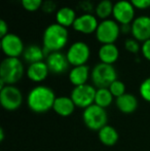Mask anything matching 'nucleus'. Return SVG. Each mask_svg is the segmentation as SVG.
<instances>
[{
	"mask_svg": "<svg viewBox=\"0 0 150 151\" xmlns=\"http://www.w3.org/2000/svg\"><path fill=\"white\" fill-rule=\"evenodd\" d=\"M55 91L46 86H34L27 95V106L31 111L35 113H45L52 110L56 101Z\"/></svg>",
	"mask_w": 150,
	"mask_h": 151,
	"instance_id": "f257e3e1",
	"label": "nucleus"
},
{
	"mask_svg": "<svg viewBox=\"0 0 150 151\" xmlns=\"http://www.w3.org/2000/svg\"><path fill=\"white\" fill-rule=\"evenodd\" d=\"M69 40V32L67 28L52 23L48 25L42 34V47L46 56L50 52H61L67 45Z\"/></svg>",
	"mask_w": 150,
	"mask_h": 151,
	"instance_id": "f03ea898",
	"label": "nucleus"
},
{
	"mask_svg": "<svg viewBox=\"0 0 150 151\" xmlns=\"http://www.w3.org/2000/svg\"><path fill=\"white\" fill-rule=\"evenodd\" d=\"M24 74V64L20 58H5L0 64V81L6 86H14Z\"/></svg>",
	"mask_w": 150,
	"mask_h": 151,
	"instance_id": "7ed1b4c3",
	"label": "nucleus"
},
{
	"mask_svg": "<svg viewBox=\"0 0 150 151\" xmlns=\"http://www.w3.org/2000/svg\"><path fill=\"white\" fill-rule=\"evenodd\" d=\"M90 79L97 88H109L113 81L117 79V72L113 65L98 63L94 66L90 72Z\"/></svg>",
	"mask_w": 150,
	"mask_h": 151,
	"instance_id": "20e7f679",
	"label": "nucleus"
},
{
	"mask_svg": "<svg viewBox=\"0 0 150 151\" xmlns=\"http://www.w3.org/2000/svg\"><path fill=\"white\" fill-rule=\"evenodd\" d=\"M82 120L88 129L99 132L102 127L108 124V114L106 109L93 104L83 110Z\"/></svg>",
	"mask_w": 150,
	"mask_h": 151,
	"instance_id": "39448f33",
	"label": "nucleus"
},
{
	"mask_svg": "<svg viewBox=\"0 0 150 151\" xmlns=\"http://www.w3.org/2000/svg\"><path fill=\"white\" fill-rule=\"evenodd\" d=\"M120 33V25L112 19H107L99 23L95 36L97 41L101 44H110L115 43Z\"/></svg>",
	"mask_w": 150,
	"mask_h": 151,
	"instance_id": "423d86ee",
	"label": "nucleus"
},
{
	"mask_svg": "<svg viewBox=\"0 0 150 151\" xmlns=\"http://www.w3.org/2000/svg\"><path fill=\"white\" fill-rule=\"evenodd\" d=\"M23 93L16 86H5L0 90V104L6 111H16L23 104Z\"/></svg>",
	"mask_w": 150,
	"mask_h": 151,
	"instance_id": "0eeeda50",
	"label": "nucleus"
},
{
	"mask_svg": "<svg viewBox=\"0 0 150 151\" xmlns=\"http://www.w3.org/2000/svg\"><path fill=\"white\" fill-rule=\"evenodd\" d=\"M97 88L90 84H82L79 86H74L71 91L70 98L76 107L85 109L90 105L95 104V97H96Z\"/></svg>",
	"mask_w": 150,
	"mask_h": 151,
	"instance_id": "6e6552de",
	"label": "nucleus"
},
{
	"mask_svg": "<svg viewBox=\"0 0 150 151\" xmlns=\"http://www.w3.org/2000/svg\"><path fill=\"white\" fill-rule=\"evenodd\" d=\"M66 57L72 67L86 65L90 58V48L84 41H75L68 47Z\"/></svg>",
	"mask_w": 150,
	"mask_h": 151,
	"instance_id": "1a4fd4ad",
	"label": "nucleus"
},
{
	"mask_svg": "<svg viewBox=\"0 0 150 151\" xmlns=\"http://www.w3.org/2000/svg\"><path fill=\"white\" fill-rule=\"evenodd\" d=\"M112 17L119 25H131L136 19V8L130 0H118L113 5Z\"/></svg>",
	"mask_w": 150,
	"mask_h": 151,
	"instance_id": "9d476101",
	"label": "nucleus"
},
{
	"mask_svg": "<svg viewBox=\"0 0 150 151\" xmlns=\"http://www.w3.org/2000/svg\"><path fill=\"white\" fill-rule=\"evenodd\" d=\"M1 50L5 58H20L24 54L25 45L20 36L8 33L4 37H1Z\"/></svg>",
	"mask_w": 150,
	"mask_h": 151,
	"instance_id": "9b49d317",
	"label": "nucleus"
},
{
	"mask_svg": "<svg viewBox=\"0 0 150 151\" xmlns=\"http://www.w3.org/2000/svg\"><path fill=\"white\" fill-rule=\"evenodd\" d=\"M99 23L100 22L95 14H90V12H84V14L77 16L72 28L80 34L90 35V34L96 33Z\"/></svg>",
	"mask_w": 150,
	"mask_h": 151,
	"instance_id": "f8f14e48",
	"label": "nucleus"
},
{
	"mask_svg": "<svg viewBox=\"0 0 150 151\" xmlns=\"http://www.w3.org/2000/svg\"><path fill=\"white\" fill-rule=\"evenodd\" d=\"M132 26V37L138 40L139 42H144L150 39V17L149 16H139L136 17Z\"/></svg>",
	"mask_w": 150,
	"mask_h": 151,
	"instance_id": "ddd939ff",
	"label": "nucleus"
},
{
	"mask_svg": "<svg viewBox=\"0 0 150 151\" xmlns=\"http://www.w3.org/2000/svg\"><path fill=\"white\" fill-rule=\"evenodd\" d=\"M45 63L50 73L56 74V75L65 73L70 66L67 60L66 54H63L62 52H50L45 58Z\"/></svg>",
	"mask_w": 150,
	"mask_h": 151,
	"instance_id": "4468645a",
	"label": "nucleus"
},
{
	"mask_svg": "<svg viewBox=\"0 0 150 151\" xmlns=\"http://www.w3.org/2000/svg\"><path fill=\"white\" fill-rule=\"evenodd\" d=\"M50 73V69L44 61L30 64L26 70L27 77L35 83H40V82L44 81Z\"/></svg>",
	"mask_w": 150,
	"mask_h": 151,
	"instance_id": "2eb2a0df",
	"label": "nucleus"
},
{
	"mask_svg": "<svg viewBox=\"0 0 150 151\" xmlns=\"http://www.w3.org/2000/svg\"><path fill=\"white\" fill-rule=\"evenodd\" d=\"M90 70L88 65L75 66L69 71L68 78L73 86H79L88 83V78L90 77Z\"/></svg>",
	"mask_w": 150,
	"mask_h": 151,
	"instance_id": "dca6fc26",
	"label": "nucleus"
},
{
	"mask_svg": "<svg viewBox=\"0 0 150 151\" xmlns=\"http://www.w3.org/2000/svg\"><path fill=\"white\" fill-rule=\"evenodd\" d=\"M75 108V104L73 103L72 99L70 97L61 96V97L56 98L52 110L55 111V113L62 116V117H68L74 112Z\"/></svg>",
	"mask_w": 150,
	"mask_h": 151,
	"instance_id": "f3484780",
	"label": "nucleus"
},
{
	"mask_svg": "<svg viewBox=\"0 0 150 151\" xmlns=\"http://www.w3.org/2000/svg\"><path fill=\"white\" fill-rule=\"evenodd\" d=\"M98 57L101 63L113 65L119 58V50L115 43L101 44L98 50Z\"/></svg>",
	"mask_w": 150,
	"mask_h": 151,
	"instance_id": "a211bd4d",
	"label": "nucleus"
},
{
	"mask_svg": "<svg viewBox=\"0 0 150 151\" xmlns=\"http://www.w3.org/2000/svg\"><path fill=\"white\" fill-rule=\"evenodd\" d=\"M77 14L74 8L70 7V6H63L57 9L56 14H55V19H56V23L59 25L68 28V27H72L74 24Z\"/></svg>",
	"mask_w": 150,
	"mask_h": 151,
	"instance_id": "6ab92c4d",
	"label": "nucleus"
},
{
	"mask_svg": "<svg viewBox=\"0 0 150 151\" xmlns=\"http://www.w3.org/2000/svg\"><path fill=\"white\" fill-rule=\"evenodd\" d=\"M115 104L117 109L121 113L131 114L135 112L138 108V99L132 93H126L121 97L115 100Z\"/></svg>",
	"mask_w": 150,
	"mask_h": 151,
	"instance_id": "aec40b11",
	"label": "nucleus"
},
{
	"mask_svg": "<svg viewBox=\"0 0 150 151\" xmlns=\"http://www.w3.org/2000/svg\"><path fill=\"white\" fill-rule=\"evenodd\" d=\"M22 57L25 62H27L30 65V64L43 61V59L46 58V54L44 52V48L41 47L40 45L30 44V45L25 47L24 54H23Z\"/></svg>",
	"mask_w": 150,
	"mask_h": 151,
	"instance_id": "412c9836",
	"label": "nucleus"
},
{
	"mask_svg": "<svg viewBox=\"0 0 150 151\" xmlns=\"http://www.w3.org/2000/svg\"><path fill=\"white\" fill-rule=\"evenodd\" d=\"M98 137L103 145L113 146L117 143L119 135H118V132L115 129V127L107 124L98 132Z\"/></svg>",
	"mask_w": 150,
	"mask_h": 151,
	"instance_id": "4be33fe9",
	"label": "nucleus"
},
{
	"mask_svg": "<svg viewBox=\"0 0 150 151\" xmlns=\"http://www.w3.org/2000/svg\"><path fill=\"white\" fill-rule=\"evenodd\" d=\"M113 5L114 3L110 0H100L95 6V16L101 21L107 20L113 14Z\"/></svg>",
	"mask_w": 150,
	"mask_h": 151,
	"instance_id": "5701e85b",
	"label": "nucleus"
},
{
	"mask_svg": "<svg viewBox=\"0 0 150 151\" xmlns=\"http://www.w3.org/2000/svg\"><path fill=\"white\" fill-rule=\"evenodd\" d=\"M113 99V95L111 93V91H109L108 88H97L96 97H95V104L96 105L106 109L107 107H109L112 104Z\"/></svg>",
	"mask_w": 150,
	"mask_h": 151,
	"instance_id": "b1692460",
	"label": "nucleus"
},
{
	"mask_svg": "<svg viewBox=\"0 0 150 151\" xmlns=\"http://www.w3.org/2000/svg\"><path fill=\"white\" fill-rule=\"evenodd\" d=\"M21 5L25 10L30 12H37L38 9L42 7L43 4V0H20Z\"/></svg>",
	"mask_w": 150,
	"mask_h": 151,
	"instance_id": "393cba45",
	"label": "nucleus"
},
{
	"mask_svg": "<svg viewBox=\"0 0 150 151\" xmlns=\"http://www.w3.org/2000/svg\"><path fill=\"white\" fill-rule=\"evenodd\" d=\"M108 88L113 95V97L116 98V99L126 93V84L119 79H116L115 81H113Z\"/></svg>",
	"mask_w": 150,
	"mask_h": 151,
	"instance_id": "a878e982",
	"label": "nucleus"
},
{
	"mask_svg": "<svg viewBox=\"0 0 150 151\" xmlns=\"http://www.w3.org/2000/svg\"><path fill=\"white\" fill-rule=\"evenodd\" d=\"M139 93L144 101L150 103V76L145 78L139 86Z\"/></svg>",
	"mask_w": 150,
	"mask_h": 151,
	"instance_id": "bb28decb",
	"label": "nucleus"
},
{
	"mask_svg": "<svg viewBox=\"0 0 150 151\" xmlns=\"http://www.w3.org/2000/svg\"><path fill=\"white\" fill-rule=\"evenodd\" d=\"M124 48H126V52H131V54H138L139 52H141V45L140 42L138 40H136L135 38H128L124 41Z\"/></svg>",
	"mask_w": 150,
	"mask_h": 151,
	"instance_id": "cd10ccee",
	"label": "nucleus"
},
{
	"mask_svg": "<svg viewBox=\"0 0 150 151\" xmlns=\"http://www.w3.org/2000/svg\"><path fill=\"white\" fill-rule=\"evenodd\" d=\"M136 9L144 10L150 8V0H130Z\"/></svg>",
	"mask_w": 150,
	"mask_h": 151,
	"instance_id": "c85d7f7f",
	"label": "nucleus"
},
{
	"mask_svg": "<svg viewBox=\"0 0 150 151\" xmlns=\"http://www.w3.org/2000/svg\"><path fill=\"white\" fill-rule=\"evenodd\" d=\"M56 9H57V4L52 0H46V1H44L41 7V10L44 14H52L54 12H57Z\"/></svg>",
	"mask_w": 150,
	"mask_h": 151,
	"instance_id": "c756f323",
	"label": "nucleus"
},
{
	"mask_svg": "<svg viewBox=\"0 0 150 151\" xmlns=\"http://www.w3.org/2000/svg\"><path fill=\"white\" fill-rule=\"evenodd\" d=\"M141 54L145 60L150 62V39L146 40L141 44Z\"/></svg>",
	"mask_w": 150,
	"mask_h": 151,
	"instance_id": "7c9ffc66",
	"label": "nucleus"
},
{
	"mask_svg": "<svg viewBox=\"0 0 150 151\" xmlns=\"http://www.w3.org/2000/svg\"><path fill=\"white\" fill-rule=\"evenodd\" d=\"M9 33L8 32V25L7 23L4 20H0V36L1 37H4L5 35Z\"/></svg>",
	"mask_w": 150,
	"mask_h": 151,
	"instance_id": "2f4dec72",
	"label": "nucleus"
},
{
	"mask_svg": "<svg viewBox=\"0 0 150 151\" xmlns=\"http://www.w3.org/2000/svg\"><path fill=\"white\" fill-rule=\"evenodd\" d=\"M120 31L123 34H128L132 32V26L131 25H120Z\"/></svg>",
	"mask_w": 150,
	"mask_h": 151,
	"instance_id": "473e14b6",
	"label": "nucleus"
},
{
	"mask_svg": "<svg viewBox=\"0 0 150 151\" xmlns=\"http://www.w3.org/2000/svg\"><path fill=\"white\" fill-rule=\"evenodd\" d=\"M3 140H4V131L1 127V129H0V141L3 142Z\"/></svg>",
	"mask_w": 150,
	"mask_h": 151,
	"instance_id": "72a5a7b5",
	"label": "nucleus"
}]
</instances>
